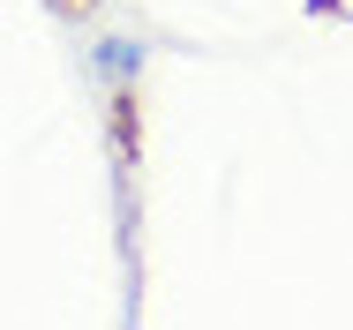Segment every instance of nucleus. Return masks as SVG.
Here are the masks:
<instances>
[{"mask_svg": "<svg viewBox=\"0 0 353 330\" xmlns=\"http://www.w3.org/2000/svg\"><path fill=\"white\" fill-rule=\"evenodd\" d=\"M90 68H98L113 90H128V83L143 75V38H128V30H105V38L90 45Z\"/></svg>", "mask_w": 353, "mask_h": 330, "instance_id": "nucleus-1", "label": "nucleus"}]
</instances>
